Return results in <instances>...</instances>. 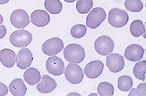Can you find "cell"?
<instances>
[{
  "mask_svg": "<svg viewBox=\"0 0 146 96\" xmlns=\"http://www.w3.org/2000/svg\"><path fill=\"white\" fill-rule=\"evenodd\" d=\"M8 93V87L0 82V96H5Z\"/></svg>",
  "mask_w": 146,
  "mask_h": 96,
  "instance_id": "cell-28",
  "label": "cell"
},
{
  "mask_svg": "<svg viewBox=\"0 0 146 96\" xmlns=\"http://www.w3.org/2000/svg\"><path fill=\"white\" fill-rule=\"evenodd\" d=\"M146 84L142 83L138 86L137 88H134L130 91L128 93V96H145L146 93Z\"/></svg>",
  "mask_w": 146,
  "mask_h": 96,
  "instance_id": "cell-27",
  "label": "cell"
},
{
  "mask_svg": "<svg viewBox=\"0 0 146 96\" xmlns=\"http://www.w3.org/2000/svg\"><path fill=\"white\" fill-rule=\"evenodd\" d=\"M146 73V61H141L137 62L134 67V75L136 78L145 81Z\"/></svg>",
  "mask_w": 146,
  "mask_h": 96,
  "instance_id": "cell-25",
  "label": "cell"
},
{
  "mask_svg": "<svg viewBox=\"0 0 146 96\" xmlns=\"http://www.w3.org/2000/svg\"><path fill=\"white\" fill-rule=\"evenodd\" d=\"M133 86V80L129 76H121L118 78L117 87L123 92H129Z\"/></svg>",
  "mask_w": 146,
  "mask_h": 96,
  "instance_id": "cell-24",
  "label": "cell"
},
{
  "mask_svg": "<svg viewBox=\"0 0 146 96\" xmlns=\"http://www.w3.org/2000/svg\"><path fill=\"white\" fill-rule=\"evenodd\" d=\"M23 79L28 85L34 86V85L38 84V83L40 81L41 76H40V71L37 69H35V68H28L24 71Z\"/></svg>",
  "mask_w": 146,
  "mask_h": 96,
  "instance_id": "cell-18",
  "label": "cell"
},
{
  "mask_svg": "<svg viewBox=\"0 0 146 96\" xmlns=\"http://www.w3.org/2000/svg\"><path fill=\"white\" fill-rule=\"evenodd\" d=\"M124 5L126 10L133 12H141L143 8V4L141 0H125Z\"/></svg>",
  "mask_w": 146,
  "mask_h": 96,
  "instance_id": "cell-23",
  "label": "cell"
},
{
  "mask_svg": "<svg viewBox=\"0 0 146 96\" xmlns=\"http://www.w3.org/2000/svg\"><path fill=\"white\" fill-rule=\"evenodd\" d=\"M33 53L27 48H22L16 55V66L20 69H28L33 63Z\"/></svg>",
  "mask_w": 146,
  "mask_h": 96,
  "instance_id": "cell-12",
  "label": "cell"
},
{
  "mask_svg": "<svg viewBox=\"0 0 146 96\" xmlns=\"http://www.w3.org/2000/svg\"><path fill=\"white\" fill-rule=\"evenodd\" d=\"M71 95H80V94H78V93H69V94H68V96H71Z\"/></svg>",
  "mask_w": 146,
  "mask_h": 96,
  "instance_id": "cell-33",
  "label": "cell"
},
{
  "mask_svg": "<svg viewBox=\"0 0 146 96\" xmlns=\"http://www.w3.org/2000/svg\"><path fill=\"white\" fill-rule=\"evenodd\" d=\"M64 51V57L66 61L70 63H80L85 58V52L78 44H70L66 48L63 49Z\"/></svg>",
  "mask_w": 146,
  "mask_h": 96,
  "instance_id": "cell-1",
  "label": "cell"
},
{
  "mask_svg": "<svg viewBox=\"0 0 146 96\" xmlns=\"http://www.w3.org/2000/svg\"><path fill=\"white\" fill-rule=\"evenodd\" d=\"M106 65L109 68L110 71L117 73L124 69L125 61L124 57L118 54H108L106 59Z\"/></svg>",
  "mask_w": 146,
  "mask_h": 96,
  "instance_id": "cell-10",
  "label": "cell"
},
{
  "mask_svg": "<svg viewBox=\"0 0 146 96\" xmlns=\"http://www.w3.org/2000/svg\"><path fill=\"white\" fill-rule=\"evenodd\" d=\"M94 49L100 55H108L112 53L114 49V42L110 37L100 36L95 40Z\"/></svg>",
  "mask_w": 146,
  "mask_h": 96,
  "instance_id": "cell-7",
  "label": "cell"
},
{
  "mask_svg": "<svg viewBox=\"0 0 146 96\" xmlns=\"http://www.w3.org/2000/svg\"><path fill=\"white\" fill-rule=\"evenodd\" d=\"M100 96H112L114 94V87L109 82H101L97 87Z\"/></svg>",
  "mask_w": 146,
  "mask_h": 96,
  "instance_id": "cell-22",
  "label": "cell"
},
{
  "mask_svg": "<svg viewBox=\"0 0 146 96\" xmlns=\"http://www.w3.org/2000/svg\"><path fill=\"white\" fill-rule=\"evenodd\" d=\"M93 7L92 0H77L76 10L80 14H86Z\"/></svg>",
  "mask_w": 146,
  "mask_h": 96,
  "instance_id": "cell-21",
  "label": "cell"
},
{
  "mask_svg": "<svg viewBox=\"0 0 146 96\" xmlns=\"http://www.w3.org/2000/svg\"><path fill=\"white\" fill-rule=\"evenodd\" d=\"M9 2V0H0V5H5L7 4Z\"/></svg>",
  "mask_w": 146,
  "mask_h": 96,
  "instance_id": "cell-30",
  "label": "cell"
},
{
  "mask_svg": "<svg viewBox=\"0 0 146 96\" xmlns=\"http://www.w3.org/2000/svg\"><path fill=\"white\" fill-rule=\"evenodd\" d=\"M64 49V43L59 37H52L43 43L41 50L48 56H54Z\"/></svg>",
  "mask_w": 146,
  "mask_h": 96,
  "instance_id": "cell-6",
  "label": "cell"
},
{
  "mask_svg": "<svg viewBox=\"0 0 146 96\" xmlns=\"http://www.w3.org/2000/svg\"><path fill=\"white\" fill-rule=\"evenodd\" d=\"M64 74L66 80L74 85L80 84L84 78V70L77 63L68 64L66 68H65Z\"/></svg>",
  "mask_w": 146,
  "mask_h": 96,
  "instance_id": "cell-5",
  "label": "cell"
},
{
  "mask_svg": "<svg viewBox=\"0 0 146 96\" xmlns=\"http://www.w3.org/2000/svg\"><path fill=\"white\" fill-rule=\"evenodd\" d=\"M87 31V27L84 24H76L71 29V36L74 38H82L85 36Z\"/></svg>",
  "mask_w": 146,
  "mask_h": 96,
  "instance_id": "cell-26",
  "label": "cell"
},
{
  "mask_svg": "<svg viewBox=\"0 0 146 96\" xmlns=\"http://www.w3.org/2000/svg\"><path fill=\"white\" fill-rule=\"evenodd\" d=\"M44 7L51 14H58L61 12L63 5L59 0H45Z\"/></svg>",
  "mask_w": 146,
  "mask_h": 96,
  "instance_id": "cell-19",
  "label": "cell"
},
{
  "mask_svg": "<svg viewBox=\"0 0 146 96\" xmlns=\"http://www.w3.org/2000/svg\"><path fill=\"white\" fill-rule=\"evenodd\" d=\"M31 22L37 27H44L50 22V16L46 11L38 9L33 12L30 16Z\"/></svg>",
  "mask_w": 146,
  "mask_h": 96,
  "instance_id": "cell-14",
  "label": "cell"
},
{
  "mask_svg": "<svg viewBox=\"0 0 146 96\" xmlns=\"http://www.w3.org/2000/svg\"><path fill=\"white\" fill-rule=\"evenodd\" d=\"M6 35V28L4 26V25H0V39L3 38Z\"/></svg>",
  "mask_w": 146,
  "mask_h": 96,
  "instance_id": "cell-29",
  "label": "cell"
},
{
  "mask_svg": "<svg viewBox=\"0 0 146 96\" xmlns=\"http://www.w3.org/2000/svg\"><path fill=\"white\" fill-rule=\"evenodd\" d=\"M10 22L15 28L23 29L30 23V17L24 10L16 9L10 15Z\"/></svg>",
  "mask_w": 146,
  "mask_h": 96,
  "instance_id": "cell-8",
  "label": "cell"
},
{
  "mask_svg": "<svg viewBox=\"0 0 146 96\" xmlns=\"http://www.w3.org/2000/svg\"><path fill=\"white\" fill-rule=\"evenodd\" d=\"M0 61L5 68H12L16 61L15 53L9 48L2 49L0 51Z\"/></svg>",
  "mask_w": 146,
  "mask_h": 96,
  "instance_id": "cell-16",
  "label": "cell"
},
{
  "mask_svg": "<svg viewBox=\"0 0 146 96\" xmlns=\"http://www.w3.org/2000/svg\"><path fill=\"white\" fill-rule=\"evenodd\" d=\"M104 68V64L101 61L95 60L89 62L84 68V73L86 75L88 78L95 79L102 74Z\"/></svg>",
  "mask_w": 146,
  "mask_h": 96,
  "instance_id": "cell-11",
  "label": "cell"
},
{
  "mask_svg": "<svg viewBox=\"0 0 146 96\" xmlns=\"http://www.w3.org/2000/svg\"><path fill=\"white\" fill-rule=\"evenodd\" d=\"M144 54V49L139 46V44H130L125 50L124 57L130 61L137 62L138 61L142 60Z\"/></svg>",
  "mask_w": 146,
  "mask_h": 96,
  "instance_id": "cell-13",
  "label": "cell"
},
{
  "mask_svg": "<svg viewBox=\"0 0 146 96\" xmlns=\"http://www.w3.org/2000/svg\"><path fill=\"white\" fill-rule=\"evenodd\" d=\"M129 21V15L124 10L113 8L109 12L108 22L114 28H122Z\"/></svg>",
  "mask_w": 146,
  "mask_h": 96,
  "instance_id": "cell-3",
  "label": "cell"
},
{
  "mask_svg": "<svg viewBox=\"0 0 146 96\" xmlns=\"http://www.w3.org/2000/svg\"><path fill=\"white\" fill-rule=\"evenodd\" d=\"M107 14L103 8L94 7L88 12L86 18V27L89 29H97L105 20Z\"/></svg>",
  "mask_w": 146,
  "mask_h": 96,
  "instance_id": "cell-4",
  "label": "cell"
},
{
  "mask_svg": "<svg viewBox=\"0 0 146 96\" xmlns=\"http://www.w3.org/2000/svg\"><path fill=\"white\" fill-rule=\"evenodd\" d=\"M40 80L41 81L37 85V90L40 93H51L55 90L56 88V86H58L56 81L48 75H44Z\"/></svg>",
  "mask_w": 146,
  "mask_h": 96,
  "instance_id": "cell-15",
  "label": "cell"
},
{
  "mask_svg": "<svg viewBox=\"0 0 146 96\" xmlns=\"http://www.w3.org/2000/svg\"><path fill=\"white\" fill-rule=\"evenodd\" d=\"M64 1L66 3H74V1H76V0H64Z\"/></svg>",
  "mask_w": 146,
  "mask_h": 96,
  "instance_id": "cell-31",
  "label": "cell"
},
{
  "mask_svg": "<svg viewBox=\"0 0 146 96\" xmlns=\"http://www.w3.org/2000/svg\"><path fill=\"white\" fill-rule=\"evenodd\" d=\"M130 33L134 37H140L145 33V27L144 24L140 20H135L132 22L130 25Z\"/></svg>",
  "mask_w": 146,
  "mask_h": 96,
  "instance_id": "cell-20",
  "label": "cell"
},
{
  "mask_svg": "<svg viewBox=\"0 0 146 96\" xmlns=\"http://www.w3.org/2000/svg\"><path fill=\"white\" fill-rule=\"evenodd\" d=\"M46 69L48 73L54 76H60L64 74L65 64L60 58L56 55L50 56L46 61Z\"/></svg>",
  "mask_w": 146,
  "mask_h": 96,
  "instance_id": "cell-9",
  "label": "cell"
},
{
  "mask_svg": "<svg viewBox=\"0 0 146 96\" xmlns=\"http://www.w3.org/2000/svg\"><path fill=\"white\" fill-rule=\"evenodd\" d=\"M3 21H4V19H3V16L0 14V25H1L3 23Z\"/></svg>",
  "mask_w": 146,
  "mask_h": 96,
  "instance_id": "cell-32",
  "label": "cell"
},
{
  "mask_svg": "<svg viewBox=\"0 0 146 96\" xmlns=\"http://www.w3.org/2000/svg\"><path fill=\"white\" fill-rule=\"evenodd\" d=\"M8 90L14 96H23L27 92V87L23 79L15 78L10 83Z\"/></svg>",
  "mask_w": 146,
  "mask_h": 96,
  "instance_id": "cell-17",
  "label": "cell"
},
{
  "mask_svg": "<svg viewBox=\"0 0 146 96\" xmlns=\"http://www.w3.org/2000/svg\"><path fill=\"white\" fill-rule=\"evenodd\" d=\"M9 41L15 47L24 48L28 46L33 41V36L27 30L18 29L10 35Z\"/></svg>",
  "mask_w": 146,
  "mask_h": 96,
  "instance_id": "cell-2",
  "label": "cell"
}]
</instances>
